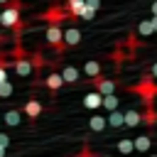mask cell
I'll return each instance as SVG.
<instances>
[{
    "label": "cell",
    "mask_w": 157,
    "mask_h": 157,
    "mask_svg": "<svg viewBox=\"0 0 157 157\" xmlns=\"http://www.w3.org/2000/svg\"><path fill=\"white\" fill-rule=\"evenodd\" d=\"M142 123H145L147 128H155V125H157V110H155V105H145V110H142Z\"/></svg>",
    "instance_id": "cell-13"
},
{
    "label": "cell",
    "mask_w": 157,
    "mask_h": 157,
    "mask_svg": "<svg viewBox=\"0 0 157 157\" xmlns=\"http://www.w3.org/2000/svg\"><path fill=\"white\" fill-rule=\"evenodd\" d=\"M0 157H5V150H2V147H0Z\"/></svg>",
    "instance_id": "cell-29"
},
{
    "label": "cell",
    "mask_w": 157,
    "mask_h": 157,
    "mask_svg": "<svg viewBox=\"0 0 157 157\" xmlns=\"http://www.w3.org/2000/svg\"><path fill=\"white\" fill-rule=\"evenodd\" d=\"M2 39H5V37H2V32H0V42H2Z\"/></svg>",
    "instance_id": "cell-31"
},
{
    "label": "cell",
    "mask_w": 157,
    "mask_h": 157,
    "mask_svg": "<svg viewBox=\"0 0 157 157\" xmlns=\"http://www.w3.org/2000/svg\"><path fill=\"white\" fill-rule=\"evenodd\" d=\"M42 110H44V105H42V103L37 101V98H29V101H27V103L22 105V113H25V115H27L29 120H37V118L42 115Z\"/></svg>",
    "instance_id": "cell-6"
},
{
    "label": "cell",
    "mask_w": 157,
    "mask_h": 157,
    "mask_svg": "<svg viewBox=\"0 0 157 157\" xmlns=\"http://www.w3.org/2000/svg\"><path fill=\"white\" fill-rule=\"evenodd\" d=\"M118 152H120V155H130V152H135V140H130V137L118 140Z\"/></svg>",
    "instance_id": "cell-19"
},
{
    "label": "cell",
    "mask_w": 157,
    "mask_h": 157,
    "mask_svg": "<svg viewBox=\"0 0 157 157\" xmlns=\"http://www.w3.org/2000/svg\"><path fill=\"white\" fill-rule=\"evenodd\" d=\"M108 128H113V130H118V128H123L125 125V113H120V110H113V113H108Z\"/></svg>",
    "instance_id": "cell-11"
},
{
    "label": "cell",
    "mask_w": 157,
    "mask_h": 157,
    "mask_svg": "<svg viewBox=\"0 0 157 157\" xmlns=\"http://www.w3.org/2000/svg\"><path fill=\"white\" fill-rule=\"evenodd\" d=\"M150 145H152V137H150V135H137V137H135V150H137V152H147Z\"/></svg>",
    "instance_id": "cell-18"
},
{
    "label": "cell",
    "mask_w": 157,
    "mask_h": 157,
    "mask_svg": "<svg viewBox=\"0 0 157 157\" xmlns=\"http://www.w3.org/2000/svg\"><path fill=\"white\" fill-rule=\"evenodd\" d=\"M140 123H142V113L128 108V110H125V128H135V125H140Z\"/></svg>",
    "instance_id": "cell-15"
},
{
    "label": "cell",
    "mask_w": 157,
    "mask_h": 157,
    "mask_svg": "<svg viewBox=\"0 0 157 157\" xmlns=\"http://www.w3.org/2000/svg\"><path fill=\"white\" fill-rule=\"evenodd\" d=\"M0 147H2V150H7V147H10V137H7L5 132H0Z\"/></svg>",
    "instance_id": "cell-24"
},
{
    "label": "cell",
    "mask_w": 157,
    "mask_h": 157,
    "mask_svg": "<svg viewBox=\"0 0 157 157\" xmlns=\"http://www.w3.org/2000/svg\"><path fill=\"white\" fill-rule=\"evenodd\" d=\"M83 105L93 110V108H98V105H103V96H101L98 91H88V93L83 96Z\"/></svg>",
    "instance_id": "cell-10"
},
{
    "label": "cell",
    "mask_w": 157,
    "mask_h": 157,
    "mask_svg": "<svg viewBox=\"0 0 157 157\" xmlns=\"http://www.w3.org/2000/svg\"><path fill=\"white\" fill-rule=\"evenodd\" d=\"M0 5H5V7H7V5H10V0H0Z\"/></svg>",
    "instance_id": "cell-28"
},
{
    "label": "cell",
    "mask_w": 157,
    "mask_h": 157,
    "mask_svg": "<svg viewBox=\"0 0 157 157\" xmlns=\"http://www.w3.org/2000/svg\"><path fill=\"white\" fill-rule=\"evenodd\" d=\"M61 78H64V83H76L78 81V69L76 66H61Z\"/></svg>",
    "instance_id": "cell-12"
},
{
    "label": "cell",
    "mask_w": 157,
    "mask_h": 157,
    "mask_svg": "<svg viewBox=\"0 0 157 157\" xmlns=\"http://www.w3.org/2000/svg\"><path fill=\"white\" fill-rule=\"evenodd\" d=\"M83 71H86V76H88V78H96V76H101V61H96V59H88V61L83 64Z\"/></svg>",
    "instance_id": "cell-14"
},
{
    "label": "cell",
    "mask_w": 157,
    "mask_h": 157,
    "mask_svg": "<svg viewBox=\"0 0 157 157\" xmlns=\"http://www.w3.org/2000/svg\"><path fill=\"white\" fill-rule=\"evenodd\" d=\"M88 128H91V132H103V130L108 128V120H105L103 115L93 113V115L88 118Z\"/></svg>",
    "instance_id": "cell-9"
},
{
    "label": "cell",
    "mask_w": 157,
    "mask_h": 157,
    "mask_svg": "<svg viewBox=\"0 0 157 157\" xmlns=\"http://www.w3.org/2000/svg\"><path fill=\"white\" fill-rule=\"evenodd\" d=\"M20 113H22V108H20V110H17V108L7 110V113H5V123H7V125H20V120H22Z\"/></svg>",
    "instance_id": "cell-20"
},
{
    "label": "cell",
    "mask_w": 157,
    "mask_h": 157,
    "mask_svg": "<svg viewBox=\"0 0 157 157\" xmlns=\"http://www.w3.org/2000/svg\"><path fill=\"white\" fill-rule=\"evenodd\" d=\"M44 37H47V42L54 47L56 54H64V52H66V42H64V29H61V25H47Z\"/></svg>",
    "instance_id": "cell-4"
},
{
    "label": "cell",
    "mask_w": 157,
    "mask_h": 157,
    "mask_svg": "<svg viewBox=\"0 0 157 157\" xmlns=\"http://www.w3.org/2000/svg\"><path fill=\"white\" fill-rule=\"evenodd\" d=\"M64 42H66V47H76L81 42V29H76L74 25H69L64 29Z\"/></svg>",
    "instance_id": "cell-8"
},
{
    "label": "cell",
    "mask_w": 157,
    "mask_h": 157,
    "mask_svg": "<svg viewBox=\"0 0 157 157\" xmlns=\"http://www.w3.org/2000/svg\"><path fill=\"white\" fill-rule=\"evenodd\" d=\"M12 83L10 81H5V83H0V98H7V96H12Z\"/></svg>",
    "instance_id": "cell-22"
},
{
    "label": "cell",
    "mask_w": 157,
    "mask_h": 157,
    "mask_svg": "<svg viewBox=\"0 0 157 157\" xmlns=\"http://www.w3.org/2000/svg\"><path fill=\"white\" fill-rule=\"evenodd\" d=\"M93 17H96V10H91V7H83V12H81V17H78V20L88 22V20H93Z\"/></svg>",
    "instance_id": "cell-23"
},
{
    "label": "cell",
    "mask_w": 157,
    "mask_h": 157,
    "mask_svg": "<svg viewBox=\"0 0 157 157\" xmlns=\"http://www.w3.org/2000/svg\"><path fill=\"white\" fill-rule=\"evenodd\" d=\"M88 83L93 86V91H98L101 96H113L115 93V78H108V76H96V78H88Z\"/></svg>",
    "instance_id": "cell-5"
},
{
    "label": "cell",
    "mask_w": 157,
    "mask_h": 157,
    "mask_svg": "<svg viewBox=\"0 0 157 157\" xmlns=\"http://www.w3.org/2000/svg\"><path fill=\"white\" fill-rule=\"evenodd\" d=\"M103 108H108V113L118 110V96L115 93L113 96H103Z\"/></svg>",
    "instance_id": "cell-21"
},
{
    "label": "cell",
    "mask_w": 157,
    "mask_h": 157,
    "mask_svg": "<svg viewBox=\"0 0 157 157\" xmlns=\"http://www.w3.org/2000/svg\"><path fill=\"white\" fill-rule=\"evenodd\" d=\"M44 86H47L52 93H56V91L64 86V78H61V74H56V71H49V76H44Z\"/></svg>",
    "instance_id": "cell-7"
},
{
    "label": "cell",
    "mask_w": 157,
    "mask_h": 157,
    "mask_svg": "<svg viewBox=\"0 0 157 157\" xmlns=\"http://www.w3.org/2000/svg\"><path fill=\"white\" fill-rule=\"evenodd\" d=\"M22 7H25L22 0H10V5L0 12V25L12 29V39H15V42H20V37H22V32H25V22H22V17H20Z\"/></svg>",
    "instance_id": "cell-1"
},
{
    "label": "cell",
    "mask_w": 157,
    "mask_h": 157,
    "mask_svg": "<svg viewBox=\"0 0 157 157\" xmlns=\"http://www.w3.org/2000/svg\"><path fill=\"white\" fill-rule=\"evenodd\" d=\"M86 7H91V10H101V0H86Z\"/></svg>",
    "instance_id": "cell-25"
},
{
    "label": "cell",
    "mask_w": 157,
    "mask_h": 157,
    "mask_svg": "<svg viewBox=\"0 0 157 157\" xmlns=\"http://www.w3.org/2000/svg\"><path fill=\"white\" fill-rule=\"evenodd\" d=\"M147 71H150V74H152V76H155V81H157V61H155V64H152V66H150V69H147Z\"/></svg>",
    "instance_id": "cell-27"
},
{
    "label": "cell",
    "mask_w": 157,
    "mask_h": 157,
    "mask_svg": "<svg viewBox=\"0 0 157 157\" xmlns=\"http://www.w3.org/2000/svg\"><path fill=\"white\" fill-rule=\"evenodd\" d=\"M98 157H110V155H98Z\"/></svg>",
    "instance_id": "cell-30"
},
{
    "label": "cell",
    "mask_w": 157,
    "mask_h": 157,
    "mask_svg": "<svg viewBox=\"0 0 157 157\" xmlns=\"http://www.w3.org/2000/svg\"><path fill=\"white\" fill-rule=\"evenodd\" d=\"M135 32H137V37H150L152 32H157V27L152 25V20H142V22L137 25V29H135Z\"/></svg>",
    "instance_id": "cell-16"
},
{
    "label": "cell",
    "mask_w": 157,
    "mask_h": 157,
    "mask_svg": "<svg viewBox=\"0 0 157 157\" xmlns=\"http://www.w3.org/2000/svg\"><path fill=\"white\" fill-rule=\"evenodd\" d=\"M130 91L137 93L145 105H155V98H157V81H155V76L145 69L142 76H140V81H137L135 86H130Z\"/></svg>",
    "instance_id": "cell-2"
},
{
    "label": "cell",
    "mask_w": 157,
    "mask_h": 157,
    "mask_svg": "<svg viewBox=\"0 0 157 157\" xmlns=\"http://www.w3.org/2000/svg\"><path fill=\"white\" fill-rule=\"evenodd\" d=\"M78 157H96V155H93V152H91V150H88V147H83V150H81V155H78Z\"/></svg>",
    "instance_id": "cell-26"
},
{
    "label": "cell",
    "mask_w": 157,
    "mask_h": 157,
    "mask_svg": "<svg viewBox=\"0 0 157 157\" xmlns=\"http://www.w3.org/2000/svg\"><path fill=\"white\" fill-rule=\"evenodd\" d=\"M39 20H44L47 25H64V22H71L69 12L64 5H49V10H44L39 15Z\"/></svg>",
    "instance_id": "cell-3"
},
{
    "label": "cell",
    "mask_w": 157,
    "mask_h": 157,
    "mask_svg": "<svg viewBox=\"0 0 157 157\" xmlns=\"http://www.w3.org/2000/svg\"><path fill=\"white\" fill-rule=\"evenodd\" d=\"M12 64V54H0V83L7 81V66Z\"/></svg>",
    "instance_id": "cell-17"
},
{
    "label": "cell",
    "mask_w": 157,
    "mask_h": 157,
    "mask_svg": "<svg viewBox=\"0 0 157 157\" xmlns=\"http://www.w3.org/2000/svg\"><path fill=\"white\" fill-rule=\"evenodd\" d=\"M147 157H157V155H147Z\"/></svg>",
    "instance_id": "cell-32"
}]
</instances>
